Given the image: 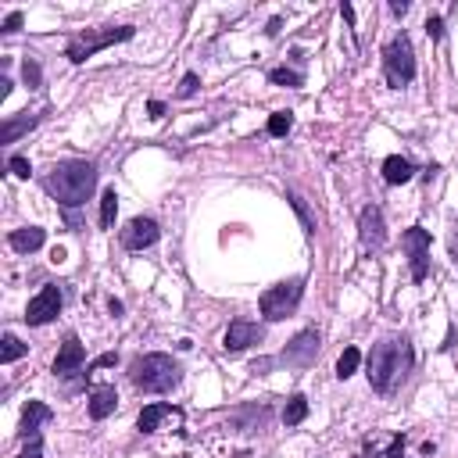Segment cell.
Wrapping results in <instances>:
<instances>
[{
	"mask_svg": "<svg viewBox=\"0 0 458 458\" xmlns=\"http://www.w3.org/2000/svg\"><path fill=\"white\" fill-rule=\"evenodd\" d=\"M43 190L54 197L61 208H79L97 190V168H93V161H79V158L58 161L43 175Z\"/></svg>",
	"mask_w": 458,
	"mask_h": 458,
	"instance_id": "1",
	"label": "cell"
},
{
	"mask_svg": "<svg viewBox=\"0 0 458 458\" xmlns=\"http://www.w3.org/2000/svg\"><path fill=\"white\" fill-rule=\"evenodd\" d=\"M412 362H416V354H412V344L404 340V337L379 340V344L369 351V384H372V390L390 394L401 379L409 376Z\"/></svg>",
	"mask_w": 458,
	"mask_h": 458,
	"instance_id": "2",
	"label": "cell"
},
{
	"mask_svg": "<svg viewBox=\"0 0 458 458\" xmlns=\"http://www.w3.org/2000/svg\"><path fill=\"white\" fill-rule=\"evenodd\" d=\"M129 379L133 387L143 394H168L175 384H180V365H175L168 354H140V358L129 365Z\"/></svg>",
	"mask_w": 458,
	"mask_h": 458,
	"instance_id": "3",
	"label": "cell"
},
{
	"mask_svg": "<svg viewBox=\"0 0 458 458\" xmlns=\"http://www.w3.org/2000/svg\"><path fill=\"white\" fill-rule=\"evenodd\" d=\"M133 25H108V29H86L83 36H75L68 43V61L75 65H83L86 58H93L97 50H104L111 43H125V40H133Z\"/></svg>",
	"mask_w": 458,
	"mask_h": 458,
	"instance_id": "4",
	"label": "cell"
},
{
	"mask_svg": "<svg viewBox=\"0 0 458 458\" xmlns=\"http://www.w3.org/2000/svg\"><path fill=\"white\" fill-rule=\"evenodd\" d=\"M384 72H387V83L394 90L409 86L416 79V50H412V40L404 36V33H397L387 43V50H384Z\"/></svg>",
	"mask_w": 458,
	"mask_h": 458,
	"instance_id": "5",
	"label": "cell"
},
{
	"mask_svg": "<svg viewBox=\"0 0 458 458\" xmlns=\"http://www.w3.org/2000/svg\"><path fill=\"white\" fill-rule=\"evenodd\" d=\"M301 297H304V279H283V283L269 287L258 304H262V315H265L269 322H283L287 315L297 312Z\"/></svg>",
	"mask_w": 458,
	"mask_h": 458,
	"instance_id": "6",
	"label": "cell"
},
{
	"mask_svg": "<svg viewBox=\"0 0 458 458\" xmlns=\"http://www.w3.org/2000/svg\"><path fill=\"white\" fill-rule=\"evenodd\" d=\"M401 244H404V251H409L412 279H416V283H423V279L429 276V233H426L423 226H412V229H404Z\"/></svg>",
	"mask_w": 458,
	"mask_h": 458,
	"instance_id": "7",
	"label": "cell"
},
{
	"mask_svg": "<svg viewBox=\"0 0 458 458\" xmlns=\"http://www.w3.org/2000/svg\"><path fill=\"white\" fill-rule=\"evenodd\" d=\"M58 312H61V290L54 283H47L29 301V308H25V322H29V326H47L50 319H58Z\"/></svg>",
	"mask_w": 458,
	"mask_h": 458,
	"instance_id": "8",
	"label": "cell"
},
{
	"mask_svg": "<svg viewBox=\"0 0 458 458\" xmlns=\"http://www.w3.org/2000/svg\"><path fill=\"white\" fill-rule=\"evenodd\" d=\"M158 237H161V229H158L155 219H133L122 229V247L125 251H143V247H155Z\"/></svg>",
	"mask_w": 458,
	"mask_h": 458,
	"instance_id": "9",
	"label": "cell"
},
{
	"mask_svg": "<svg viewBox=\"0 0 458 458\" xmlns=\"http://www.w3.org/2000/svg\"><path fill=\"white\" fill-rule=\"evenodd\" d=\"M262 337H265V329H262L258 322L237 319V322H229L226 337H222V347H226V351H247V347H254V344H262Z\"/></svg>",
	"mask_w": 458,
	"mask_h": 458,
	"instance_id": "10",
	"label": "cell"
},
{
	"mask_svg": "<svg viewBox=\"0 0 458 458\" xmlns=\"http://www.w3.org/2000/svg\"><path fill=\"white\" fill-rule=\"evenodd\" d=\"M358 237H362L365 251H379V247H384L387 229H384V212H379L376 205L362 208V215H358Z\"/></svg>",
	"mask_w": 458,
	"mask_h": 458,
	"instance_id": "11",
	"label": "cell"
},
{
	"mask_svg": "<svg viewBox=\"0 0 458 458\" xmlns=\"http://www.w3.org/2000/svg\"><path fill=\"white\" fill-rule=\"evenodd\" d=\"M319 351V333L315 329H301V333L283 347V362L287 365H312Z\"/></svg>",
	"mask_w": 458,
	"mask_h": 458,
	"instance_id": "12",
	"label": "cell"
},
{
	"mask_svg": "<svg viewBox=\"0 0 458 458\" xmlns=\"http://www.w3.org/2000/svg\"><path fill=\"white\" fill-rule=\"evenodd\" d=\"M161 423L180 426V423H183V412L172 409V404H147V409L140 412V419H136V426L143 429V434H158Z\"/></svg>",
	"mask_w": 458,
	"mask_h": 458,
	"instance_id": "13",
	"label": "cell"
},
{
	"mask_svg": "<svg viewBox=\"0 0 458 458\" xmlns=\"http://www.w3.org/2000/svg\"><path fill=\"white\" fill-rule=\"evenodd\" d=\"M86 362V347L79 344V337H68L54 358V376H72V372H83Z\"/></svg>",
	"mask_w": 458,
	"mask_h": 458,
	"instance_id": "14",
	"label": "cell"
},
{
	"mask_svg": "<svg viewBox=\"0 0 458 458\" xmlns=\"http://www.w3.org/2000/svg\"><path fill=\"white\" fill-rule=\"evenodd\" d=\"M118 409V390L115 387H93V394H90V404H86V412H90V419H108L111 412Z\"/></svg>",
	"mask_w": 458,
	"mask_h": 458,
	"instance_id": "15",
	"label": "cell"
},
{
	"mask_svg": "<svg viewBox=\"0 0 458 458\" xmlns=\"http://www.w3.org/2000/svg\"><path fill=\"white\" fill-rule=\"evenodd\" d=\"M50 419H54V412H50L43 401H29V404H25V412H22V426H18L22 437H36V429L43 423H50Z\"/></svg>",
	"mask_w": 458,
	"mask_h": 458,
	"instance_id": "16",
	"label": "cell"
},
{
	"mask_svg": "<svg viewBox=\"0 0 458 458\" xmlns=\"http://www.w3.org/2000/svg\"><path fill=\"white\" fill-rule=\"evenodd\" d=\"M8 244L18 251V254H33V251H40L43 244H47V233L40 226H25V229H15V233L8 237Z\"/></svg>",
	"mask_w": 458,
	"mask_h": 458,
	"instance_id": "17",
	"label": "cell"
},
{
	"mask_svg": "<svg viewBox=\"0 0 458 458\" xmlns=\"http://www.w3.org/2000/svg\"><path fill=\"white\" fill-rule=\"evenodd\" d=\"M416 175V168H412V161L409 158H401V155H390L387 161H384V180L390 183V187H401V183H409Z\"/></svg>",
	"mask_w": 458,
	"mask_h": 458,
	"instance_id": "18",
	"label": "cell"
},
{
	"mask_svg": "<svg viewBox=\"0 0 458 458\" xmlns=\"http://www.w3.org/2000/svg\"><path fill=\"white\" fill-rule=\"evenodd\" d=\"M304 416H308V397L294 394V397L287 401V409H283V423H287V426H297V423H304Z\"/></svg>",
	"mask_w": 458,
	"mask_h": 458,
	"instance_id": "19",
	"label": "cell"
},
{
	"mask_svg": "<svg viewBox=\"0 0 458 458\" xmlns=\"http://www.w3.org/2000/svg\"><path fill=\"white\" fill-rule=\"evenodd\" d=\"M358 365H362V351H358V347H344L340 362H337V376H340V379H347V376L358 372Z\"/></svg>",
	"mask_w": 458,
	"mask_h": 458,
	"instance_id": "20",
	"label": "cell"
},
{
	"mask_svg": "<svg viewBox=\"0 0 458 458\" xmlns=\"http://www.w3.org/2000/svg\"><path fill=\"white\" fill-rule=\"evenodd\" d=\"M36 125V115H22V118H8L4 122V143H15L25 129H33Z\"/></svg>",
	"mask_w": 458,
	"mask_h": 458,
	"instance_id": "21",
	"label": "cell"
},
{
	"mask_svg": "<svg viewBox=\"0 0 458 458\" xmlns=\"http://www.w3.org/2000/svg\"><path fill=\"white\" fill-rule=\"evenodd\" d=\"M0 344H4V347H0V362H4V365H11V362H18L22 358V354L25 351H29V347H25L15 333H4V340H0Z\"/></svg>",
	"mask_w": 458,
	"mask_h": 458,
	"instance_id": "22",
	"label": "cell"
},
{
	"mask_svg": "<svg viewBox=\"0 0 458 458\" xmlns=\"http://www.w3.org/2000/svg\"><path fill=\"white\" fill-rule=\"evenodd\" d=\"M115 212H118V194L111 187V190H104V197H100V226L104 229L115 226Z\"/></svg>",
	"mask_w": 458,
	"mask_h": 458,
	"instance_id": "23",
	"label": "cell"
},
{
	"mask_svg": "<svg viewBox=\"0 0 458 458\" xmlns=\"http://www.w3.org/2000/svg\"><path fill=\"white\" fill-rule=\"evenodd\" d=\"M269 79H272L276 86H304V75L294 72V68H272Z\"/></svg>",
	"mask_w": 458,
	"mask_h": 458,
	"instance_id": "24",
	"label": "cell"
},
{
	"mask_svg": "<svg viewBox=\"0 0 458 458\" xmlns=\"http://www.w3.org/2000/svg\"><path fill=\"white\" fill-rule=\"evenodd\" d=\"M290 125H294V115H290V111H276V115H269V136H287V133H290Z\"/></svg>",
	"mask_w": 458,
	"mask_h": 458,
	"instance_id": "25",
	"label": "cell"
},
{
	"mask_svg": "<svg viewBox=\"0 0 458 458\" xmlns=\"http://www.w3.org/2000/svg\"><path fill=\"white\" fill-rule=\"evenodd\" d=\"M8 168H11V175H18V180H29V175H33L29 158H22V155H15V158L8 161Z\"/></svg>",
	"mask_w": 458,
	"mask_h": 458,
	"instance_id": "26",
	"label": "cell"
},
{
	"mask_svg": "<svg viewBox=\"0 0 458 458\" xmlns=\"http://www.w3.org/2000/svg\"><path fill=\"white\" fill-rule=\"evenodd\" d=\"M197 86H200L197 72H187V75H183V83H180V90H175V97H183V100H187V97H194V93H197Z\"/></svg>",
	"mask_w": 458,
	"mask_h": 458,
	"instance_id": "27",
	"label": "cell"
},
{
	"mask_svg": "<svg viewBox=\"0 0 458 458\" xmlns=\"http://www.w3.org/2000/svg\"><path fill=\"white\" fill-rule=\"evenodd\" d=\"M18 458H43V441H40V437H29V444L22 448Z\"/></svg>",
	"mask_w": 458,
	"mask_h": 458,
	"instance_id": "28",
	"label": "cell"
},
{
	"mask_svg": "<svg viewBox=\"0 0 458 458\" xmlns=\"http://www.w3.org/2000/svg\"><path fill=\"white\" fill-rule=\"evenodd\" d=\"M22 72H25V83H29V86L36 90V86H40V65H36V61H25V68H22Z\"/></svg>",
	"mask_w": 458,
	"mask_h": 458,
	"instance_id": "29",
	"label": "cell"
},
{
	"mask_svg": "<svg viewBox=\"0 0 458 458\" xmlns=\"http://www.w3.org/2000/svg\"><path fill=\"white\" fill-rule=\"evenodd\" d=\"M426 33L434 36V40H441V36H444V22H441L437 15H434V18H426Z\"/></svg>",
	"mask_w": 458,
	"mask_h": 458,
	"instance_id": "30",
	"label": "cell"
},
{
	"mask_svg": "<svg viewBox=\"0 0 458 458\" xmlns=\"http://www.w3.org/2000/svg\"><path fill=\"white\" fill-rule=\"evenodd\" d=\"M18 29H22V11H11L4 18V33H18Z\"/></svg>",
	"mask_w": 458,
	"mask_h": 458,
	"instance_id": "31",
	"label": "cell"
},
{
	"mask_svg": "<svg viewBox=\"0 0 458 458\" xmlns=\"http://www.w3.org/2000/svg\"><path fill=\"white\" fill-rule=\"evenodd\" d=\"M118 362V354H100V358L90 365V369H108V365H115Z\"/></svg>",
	"mask_w": 458,
	"mask_h": 458,
	"instance_id": "32",
	"label": "cell"
},
{
	"mask_svg": "<svg viewBox=\"0 0 458 458\" xmlns=\"http://www.w3.org/2000/svg\"><path fill=\"white\" fill-rule=\"evenodd\" d=\"M387 458H404V437H397V441L390 444V451H387Z\"/></svg>",
	"mask_w": 458,
	"mask_h": 458,
	"instance_id": "33",
	"label": "cell"
},
{
	"mask_svg": "<svg viewBox=\"0 0 458 458\" xmlns=\"http://www.w3.org/2000/svg\"><path fill=\"white\" fill-rule=\"evenodd\" d=\"M147 111H150V118H161V115H165V104H161V100H150Z\"/></svg>",
	"mask_w": 458,
	"mask_h": 458,
	"instance_id": "34",
	"label": "cell"
},
{
	"mask_svg": "<svg viewBox=\"0 0 458 458\" xmlns=\"http://www.w3.org/2000/svg\"><path fill=\"white\" fill-rule=\"evenodd\" d=\"M390 11H394V15H404V11H409V4H404V0H394Z\"/></svg>",
	"mask_w": 458,
	"mask_h": 458,
	"instance_id": "35",
	"label": "cell"
},
{
	"mask_svg": "<svg viewBox=\"0 0 458 458\" xmlns=\"http://www.w3.org/2000/svg\"><path fill=\"white\" fill-rule=\"evenodd\" d=\"M11 93V79H0V100H4Z\"/></svg>",
	"mask_w": 458,
	"mask_h": 458,
	"instance_id": "36",
	"label": "cell"
},
{
	"mask_svg": "<svg viewBox=\"0 0 458 458\" xmlns=\"http://www.w3.org/2000/svg\"><path fill=\"white\" fill-rule=\"evenodd\" d=\"M340 15H344L347 22H354V8H351V4H340Z\"/></svg>",
	"mask_w": 458,
	"mask_h": 458,
	"instance_id": "37",
	"label": "cell"
}]
</instances>
